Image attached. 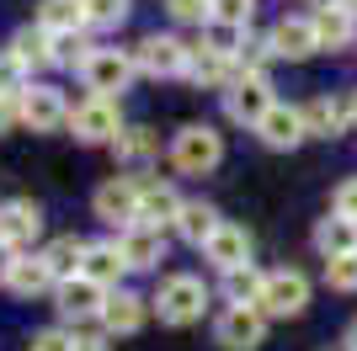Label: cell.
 I'll list each match as a JSON object with an SVG mask.
<instances>
[{"label": "cell", "mask_w": 357, "mask_h": 351, "mask_svg": "<svg viewBox=\"0 0 357 351\" xmlns=\"http://www.w3.org/2000/svg\"><path fill=\"white\" fill-rule=\"evenodd\" d=\"M219 160H224V139L208 128V123H187V128L176 133V144H171V165L187 171V176L213 171Z\"/></svg>", "instance_id": "cell-1"}, {"label": "cell", "mask_w": 357, "mask_h": 351, "mask_svg": "<svg viewBox=\"0 0 357 351\" xmlns=\"http://www.w3.org/2000/svg\"><path fill=\"white\" fill-rule=\"evenodd\" d=\"M304 304H310L304 272H267L261 298H256V314L261 320H294V314H304Z\"/></svg>", "instance_id": "cell-2"}, {"label": "cell", "mask_w": 357, "mask_h": 351, "mask_svg": "<svg viewBox=\"0 0 357 351\" xmlns=\"http://www.w3.org/2000/svg\"><path fill=\"white\" fill-rule=\"evenodd\" d=\"M203 304H208V292L197 277H165L160 292H155V309H160L165 325H192L203 320Z\"/></svg>", "instance_id": "cell-3"}, {"label": "cell", "mask_w": 357, "mask_h": 351, "mask_svg": "<svg viewBox=\"0 0 357 351\" xmlns=\"http://www.w3.org/2000/svg\"><path fill=\"white\" fill-rule=\"evenodd\" d=\"M272 86H267V75H240L235 86L224 91V112L235 117V123H245V128H261V117L272 112Z\"/></svg>", "instance_id": "cell-4"}, {"label": "cell", "mask_w": 357, "mask_h": 351, "mask_svg": "<svg viewBox=\"0 0 357 351\" xmlns=\"http://www.w3.org/2000/svg\"><path fill=\"white\" fill-rule=\"evenodd\" d=\"M139 192H144V181H134V176H112V181H102V187H96L91 208H96V219L134 229V224H139Z\"/></svg>", "instance_id": "cell-5"}, {"label": "cell", "mask_w": 357, "mask_h": 351, "mask_svg": "<svg viewBox=\"0 0 357 351\" xmlns=\"http://www.w3.org/2000/svg\"><path fill=\"white\" fill-rule=\"evenodd\" d=\"M70 128H75V139H80V144H118L123 112H118V102L91 96L86 107H75V112H70Z\"/></svg>", "instance_id": "cell-6"}, {"label": "cell", "mask_w": 357, "mask_h": 351, "mask_svg": "<svg viewBox=\"0 0 357 351\" xmlns=\"http://www.w3.org/2000/svg\"><path fill=\"white\" fill-rule=\"evenodd\" d=\"M80 75H86V86L96 91V96H107V102H112V91H128V80H134V54L96 48V54L80 64Z\"/></svg>", "instance_id": "cell-7"}, {"label": "cell", "mask_w": 357, "mask_h": 351, "mask_svg": "<svg viewBox=\"0 0 357 351\" xmlns=\"http://www.w3.org/2000/svg\"><path fill=\"white\" fill-rule=\"evenodd\" d=\"M261 336H267V320H261L256 309H224L219 325H213V341H219L224 351H256Z\"/></svg>", "instance_id": "cell-8"}, {"label": "cell", "mask_w": 357, "mask_h": 351, "mask_svg": "<svg viewBox=\"0 0 357 351\" xmlns=\"http://www.w3.org/2000/svg\"><path fill=\"white\" fill-rule=\"evenodd\" d=\"M187 58H192V48L176 43V38H144V43L134 48V70H149V75H187Z\"/></svg>", "instance_id": "cell-9"}, {"label": "cell", "mask_w": 357, "mask_h": 351, "mask_svg": "<svg viewBox=\"0 0 357 351\" xmlns=\"http://www.w3.org/2000/svg\"><path fill=\"white\" fill-rule=\"evenodd\" d=\"M22 123H27L32 133H54L59 123H70L64 96L54 86H27V91H22Z\"/></svg>", "instance_id": "cell-10"}, {"label": "cell", "mask_w": 357, "mask_h": 351, "mask_svg": "<svg viewBox=\"0 0 357 351\" xmlns=\"http://www.w3.org/2000/svg\"><path fill=\"white\" fill-rule=\"evenodd\" d=\"M272 54H283V58H310L314 48H320V38H314V22L310 16H283L278 27H272Z\"/></svg>", "instance_id": "cell-11"}, {"label": "cell", "mask_w": 357, "mask_h": 351, "mask_svg": "<svg viewBox=\"0 0 357 351\" xmlns=\"http://www.w3.org/2000/svg\"><path fill=\"white\" fill-rule=\"evenodd\" d=\"M203 256H208L219 272H235V266H251V234L235 229V224H219V234H213L208 245H203Z\"/></svg>", "instance_id": "cell-12"}, {"label": "cell", "mask_w": 357, "mask_h": 351, "mask_svg": "<svg viewBox=\"0 0 357 351\" xmlns=\"http://www.w3.org/2000/svg\"><path fill=\"white\" fill-rule=\"evenodd\" d=\"M38 229H43V213H38V203H27V197H22V203H6V208H0V245H6V250L27 245Z\"/></svg>", "instance_id": "cell-13"}, {"label": "cell", "mask_w": 357, "mask_h": 351, "mask_svg": "<svg viewBox=\"0 0 357 351\" xmlns=\"http://www.w3.org/2000/svg\"><path fill=\"white\" fill-rule=\"evenodd\" d=\"M256 133H261V144H267V149H294L298 139H304V117H298V107L278 102L267 117H261V128H256Z\"/></svg>", "instance_id": "cell-14"}, {"label": "cell", "mask_w": 357, "mask_h": 351, "mask_svg": "<svg viewBox=\"0 0 357 351\" xmlns=\"http://www.w3.org/2000/svg\"><path fill=\"white\" fill-rule=\"evenodd\" d=\"M118 250H123V261L134 266V272H149V266L165 256V240H160V229H144V224H134V229H123Z\"/></svg>", "instance_id": "cell-15"}, {"label": "cell", "mask_w": 357, "mask_h": 351, "mask_svg": "<svg viewBox=\"0 0 357 351\" xmlns=\"http://www.w3.org/2000/svg\"><path fill=\"white\" fill-rule=\"evenodd\" d=\"M181 213V197L171 187H160V181H144V192H139V224L144 229H160V224H176Z\"/></svg>", "instance_id": "cell-16"}, {"label": "cell", "mask_w": 357, "mask_h": 351, "mask_svg": "<svg viewBox=\"0 0 357 351\" xmlns=\"http://www.w3.org/2000/svg\"><path fill=\"white\" fill-rule=\"evenodd\" d=\"M86 256H91V245L80 240V234H59V240H54V245L43 250V261H48V272H54V282H70V277H80Z\"/></svg>", "instance_id": "cell-17"}, {"label": "cell", "mask_w": 357, "mask_h": 351, "mask_svg": "<svg viewBox=\"0 0 357 351\" xmlns=\"http://www.w3.org/2000/svg\"><path fill=\"white\" fill-rule=\"evenodd\" d=\"M298 117H304V133H314V139H331V133L347 128V107L336 96H310L298 107Z\"/></svg>", "instance_id": "cell-18"}, {"label": "cell", "mask_w": 357, "mask_h": 351, "mask_svg": "<svg viewBox=\"0 0 357 351\" xmlns=\"http://www.w3.org/2000/svg\"><path fill=\"white\" fill-rule=\"evenodd\" d=\"M102 325L112 330V336H134L139 325H144V298H139V292H107Z\"/></svg>", "instance_id": "cell-19"}, {"label": "cell", "mask_w": 357, "mask_h": 351, "mask_svg": "<svg viewBox=\"0 0 357 351\" xmlns=\"http://www.w3.org/2000/svg\"><path fill=\"white\" fill-rule=\"evenodd\" d=\"M11 54H16V64H22V70L59 64V54H54V32H43V27H22V32L11 38Z\"/></svg>", "instance_id": "cell-20"}, {"label": "cell", "mask_w": 357, "mask_h": 351, "mask_svg": "<svg viewBox=\"0 0 357 351\" xmlns=\"http://www.w3.org/2000/svg\"><path fill=\"white\" fill-rule=\"evenodd\" d=\"M102 304H107V292L96 288V282H86V277L59 282V309L70 320H91V314H102Z\"/></svg>", "instance_id": "cell-21"}, {"label": "cell", "mask_w": 357, "mask_h": 351, "mask_svg": "<svg viewBox=\"0 0 357 351\" xmlns=\"http://www.w3.org/2000/svg\"><path fill=\"white\" fill-rule=\"evenodd\" d=\"M128 272V261H123V250H118V240L112 245H91V256H86V266H80V277L86 282H96V288H112V282Z\"/></svg>", "instance_id": "cell-22"}, {"label": "cell", "mask_w": 357, "mask_h": 351, "mask_svg": "<svg viewBox=\"0 0 357 351\" xmlns=\"http://www.w3.org/2000/svg\"><path fill=\"white\" fill-rule=\"evenodd\" d=\"M38 27L64 38V32H80L86 27V0H43L38 6Z\"/></svg>", "instance_id": "cell-23"}, {"label": "cell", "mask_w": 357, "mask_h": 351, "mask_svg": "<svg viewBox=\"0 0 357 351\" xmlns=\"http://www.w3.org/2000/svg\"><path fill=\"white\" fill-rule=\"evenodd\" d=\"M219 213H213L208 203H181V213H176V234L181 240H192V245H208L213 234H219Z\"/></svg>", "instance_id": "cell-24"}, {"label": "cell", "mask_w": 357, "mask_h": 351, "mask_svg": "<svg viewBox=\"0 0 357 351\" xmlns=\"http://www.w3.org/2000/svg\"><path fill=\"white\" fill-rule=\"evenodd\" d=\"M310 22H314L320 48H347V43H352V11H347V6H320Z\"/></svg>", "instance_id": "cell-25"}, {"label": "cell", "mask_w": 357, "mask_h": 351, "mask_svg": "<svg viewBox=\"0 0 357 351\" xmlns=\"http://www.w3.org/2000/svg\"><path fill=\"white\" fill-rule=\"evenodd\" d=\"M314 245H320V256H326V261H336V256H352V250H357V224H352V219H320V229H314Z\"/></svg>", "instance_id": "cell-26"}, {"label": "cell", "mask_w": 357, "mask_h": 351, "mask_svg": "<svg viewBox=\"0 0 357 351\" xmlns=\"http://www.w3.org/2000/svg\"><path fill=\"white\" fill-rule=\"evenodd\" d=\"M187 75H192L197 86H235L240 75H235V64L224 54H208V48H197L192 58H187Z\"/></svg>", "instance_id": "cell-27"}, {"label": "cell", "mask_w": 357, "mask_h": 351, "mask_svg": "<svg viewBox=\"0 0 357 351\" xmlns=\"http://www.w3.org/2000/svg\"><path fill=\"white\" fill-rule=\"evenodd\" d=\"M261 272L256 266H235V272H224V298H229V309H256V298H261Z\"/></svg>", "instance_id": "cell-28"}, {"label": "cell", "mask_w": 357, "mask_h": 351, "mask_svg": "<svg viewBox=\"0 0 357 351\" xmlns=\"http://www.w3.org/2000/svg\"><path fill=\"white\" fill-rule=\"evenodd\" d=\"M112 149H118L123 165H149V160H155V149H160V139H155L149 128H123Z\"/></svg>", "instance_id": "cell-29"}, {"label": "cell", "mask_w": 357, "mask_h": 351, "mask_svg": "<svg viewBox=\"0 0 357 351\" xmlns=\"http://www.w3.org/2000/svg\"><path fill=\"white\" fill-rule=\"evenodd\" d=\"M6 282H11V288L22 292V298H32V292H43L48 282H54V272H48V261H43V256H32V261H16Z\"/></svg>", "instance_id": "cell-30"}, {"label": "cell", "mask_w": 357, "mask_h": 351, "mask_svg": "<svg viewBox=\"0 0 357 351\" xmlns=\"http://www.w3.org/2000/svg\"><path fill=\"white\" fill-rule=\"evenodd\" d=\"M240 43H245V27H224V22H208V54L240 58Z\"/></svg>", "instance_id": "cell-31"}, {"label": "cell", "mask_w": 357, "mask_h": 351, "mask_svg": "<svg viewBox=\"0 0 357 351\" xmlns=\"http://www.w3.org/2000/svg\"><path fill=\"white\" fill-rule=\"evenodd\" d=\"M128 16V0H86V22L91 27H118Z\"/></svg>", "instance_id": "cell-32"}, {"label": "cell", "mask_w": 357, "mask_h": 351, "mask_svg": "<svg viewBox=\"0 0 357 351\" xmlns=\"http://www.w3.org/2000/svg\"><path fill=\"white\" fill-rule=\"evenodd\" d=\"M326 277H331V288L352 292V288H357V250H352V256H336V261H326Z\"/></svg>", "instance_id": "cell-33"}, {"label": "cell", "mask_w": 357, "mask_h": 351, "mask_svg": "<svg viewBox=\"0 0 357 351\" xmlns=\"http://www.w3.org/2000/svg\"><path fill=\"white\" fill-rule=\"evenodd\" d=\"M213 22H224V27H245V22H251V0H213Z\"/></svg>", "instance_id": "cell-34"}, {"label": "cell", "mask_w": 357, "mask_h": 351, "mask_svg": "<svg viewBox=\"0 0 357 351\" xmlns=\"http://www.w3.org/2000/svg\"><path fill=\"white\" fill-rule=\"evenodd\" d=\"M176 22H213V0H171Z\"/></svg>", "instance_id": "cell-35"}, {"label": "cell", "mask_w": 357, "mask_h": 351, "mask_svg": "<svg viewBox=\"0 0 357 351\" xmlns=\"http://www.w3.org/2000/svg\"><path fill=\"white\" fill-rule=\"evenodd\" d=\"M336 219H352L357 224V176L336 187Z\"/></svg>", "instance_id": "cell-36"}, {"label": "cell", "mask_w": 357, "mask_h": 351, "mask_svg": "<svg viewBox=\"0 0 357 351\" xmlns=\"http://www.w3.org/2000/svg\"><path fill=\"white\" fill-rule=\"evenodd\" d=\"M32 351H75V341L64 330H43V336L32 341Z\"/></svg>", "instance_id": "cell-37"}, {"label": "cell", "mask_w": 357, "mask_h": 351, "mask_svg": "<svg viewBox=\"0 0 357 351\" xmlns=\"http://www.w3.org/2000/svg\"><path fill=\"white\" fill-rule=\"evenodd\" d=\"M16 117H22V96H0V133L11 128Z\"/></svg>", "instance_id": "cell-38"}, {"label": "cell", "mask_w": 357, "mask_h": 351, "mask_svg": "<svg viewBox=\"0 0 357 351\" xmlns=\"http://www.w3.org/2000/svg\"><path fill=\"white\" fill-rule=\"evenodd\" d=\"M75 351H112V346H107V336H80Z\"/></svg>", "instance_id": "cell-39"}, {"label": "cell", "mask_w": 357, "mask_h": 351, "mask_svg": "<svg viewBox=\"0 0 357 351\" xmlns=\"http://www.w3.org/2000/svg\"><path fill=\"white\" fill-rule=\"evenodd\" d=\"M11 266H16V256H11V250H6V245H0V282L11 277Z\"/></svg>", "instance_id": "cell-40"}, {"label": "cell", "mask_w": 357, "mask_h": 351, "mask_svg": "<svg viewBox=\"0 0 357 351\" xmlns=\"http://www.w3.org/2000/svg\"><path fill=\"white\" fill-rule=\"evenodd\" d=\"M347 117H352V123H357V91H352V107H347Z\"/></svg>", "instance_id": "cell-41"}, {"label": "cell", "mask_w": 357, "mask_h": 351, "mask_svg": "<svg viewBox=\"0 0 357 351\" xmlns=\"http://www.w3.org/2000/svg\"><path fill=\"white\" fill-rule=\"evenodd\" d=\"M347 341H352V351H357V330H352V336H347Z\"/></svg>", "instance_id": "cell-42"}]
</instances>
